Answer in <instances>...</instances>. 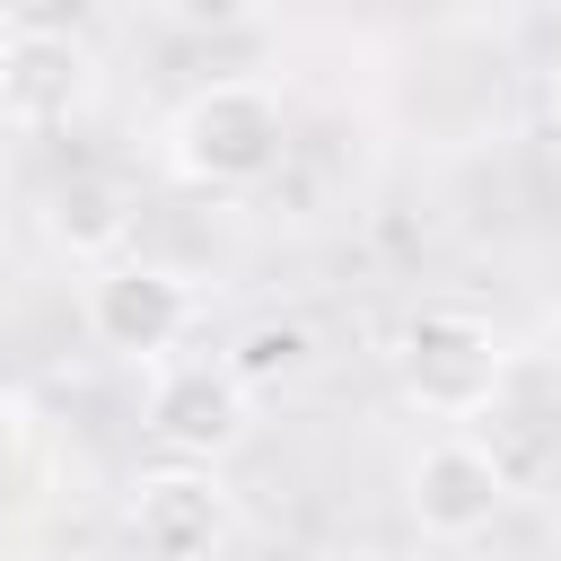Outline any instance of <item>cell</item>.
Returning a JSON list of instances; mask_svg holds the SVG:
<instances>
[{"mask_svg":"<svg viewBox=\"0 0 561 561\" xmlns=\"http://www.w3.org/2000/svg\"><path fill=\"white\" fill-rule=\"evenodd\" d=\"M289 158V114L254 79H210L167 114V175L193 193H254Z\"/></svg>","mask_w":561,"mask_h":561,"instance_id":"cell-1","label":"cell"},{"mask_svg":"<svg viewBox=\"0 0 561 561\" xmlns=\"http://www.w3.org/2000/svg\"><path fill=\"white\" fill-rule=\"evenodd\" d=\"M394 386H403V403L412 412H430V421H473V412H491L500 403V386H508V342H500V324L482 316V307H465V298H421L403 324H394Z\"/></svg>","mask_w":561,"mask_h":561,"instance_id":"cell-2","label":"cell"},{"mask_svg":"<svg viewBox=\"0 0 561 561\" xmlns=\"http://www.w3.org/2000/svg\"><path fill=\"white\" fill-rule=\"evenodd\" d=\"M79 316H88L96 351H114V359H131V368H158V359H175V342L193 333V289H184L167 263L114 254V263L88 272Z\"/></svg>","mask_w":561,"mask_h":561,"instance_id":"cell-3","label":"cell"},{"mask_svg":"<svg viewBox=\"0 0 561 561\" xmlns=\"http://www.w3.org/2000/svg\"><path fill=\"white\" fill-rule=\"evenodd\" d=\"M123 526H131L140 561H210V552L237 535V500H228L219 465L167 456V465H149V473L131 482Z\"/></svg>","mask_w":561,"mask_h":561,"instance_id":"cell-4","label":"cell"},{"mask_svg":"<svg viewBox=\"0 0 561 561\" xmlns=\"http://www.w3.org/2000/svg\"><path fill=\"white\" fill-rule=\"evenodd\" d=\"M403 508H412V526L430 543H482L491 517L508 508V465L482 438H465V430L456 438H430L412 456V473H403Z\"/></svg>","mask_w":561,"mask_h":561,"instance_id":"cell-5","label":"cell"},{"mask_svg":"<svg viewBox=\"0 0 561 561\" xmlns=\"http://www.w3.org/2000/svg\"><path fill=\"white\" fill-rule=\"evenodd\" d=\"M96 96V53L70 26H0V123L61 131Z\"/></svg>","mask_w":561,"mask_h":561,"instance_id":"cell-6","label":"cell"},{"mask_svg":"<svg viewBox=\"0 0 561 561\" xmlns=\"http://www.w3.org/2000/svg\"><path fill=\"white\" fill-rule=\"evenodd\" d=\"M140 421H149V438L167 456L219 465V456L245 447V386L228 377V359H158Z\"/></svg>","mask_w":561,"mask_h":561,"instance_id":"cell-7","label":"cell"},{"mask_svg":"<svg viewBox=\"0 0 561 561\" xmlns=\"http://www.w3.org/2000/svg\"><path fill=\"white\" fill-rule=\"evenodd\" d=\"M131 184L123 175H105V167H70V175H53L44 184V237L70 254V263H114L123 245H131Z\"/></svg>","mask_w":561,"mask_h":561,"instance_id":"cell-8","label":"cell"},{"mask_svg":"<svg viewBox=\"0 0 561 561\" xmlns=\"http://www.w3.org/2000/svg\"><path fill=\"white\" fill-rule=\"evenodd\" d=\"M219 359H228V377L245 394H280V386H298L316 368V333L298 316H254V324H237V342Z\"/></svg>","mask_w":561,"mask_h":561,"instance_id":"cell-9","label":"cell"},{"mask_svg":"<svg viewBox=\"0 0 561 561\" xmlns=\"http://www.w3.org/2000/svg\"><path fill=\"white\" fill-rule=\"evenodd\" d=\"M254 9H263V0H158V18L184 26V35H237Z\"/></svg>","mask_w":561,"mask_h":561,"instance_id":"cell-10","label":"cell"},{"mask_svg":"<svg viewBox=\"0 0 561 561\" xmlns=\"http://www.w3.org/2000/svg\"><path fill=\"white\" fill-rule=\"evenodd\" d=\"M18 438H26V412H18V394L0 386V473H9V456H18Z\"/></svg>","mask_w":561,"mask_h":561,"instance_id":"cell-11","label":"cell"},{"mask_svg":"<svg viewBox=\"0 0 561 561\" xmlns=\"http://www.w3.org/2000/svg\"><path fill=\"white\" fill-rule=\"evenodd\" d=\"M456 561H508V552H473V543H465V552H456Z\"/></svg>","mask_w":561,"mask_h":561,"instance_id":"cell-12","label":"cell"},{"mask_svg":"<svg viewBox=\"0 0 561 561\" xmlns=\"http://www.w3.org/2000/svg\"><path fill=\"white\" fill-rule=\"evenodd\" d=\"M552 158H561V96H552Z\"/></svg>","mask_w":561,"mask_h":561,"instance_id":"cell-13","label":"cell"},{"mask_svg":"<svg viewBox=\"0 0 561 561\" xmlns=\"http://www.w3.org/2000/svg\"><path fill=\"white\" fill-rule=\"evenodd\" d=\"M79 561H123V552H79Z\"/></svg>","mask_w":561,"mask_h":561,"instance_id":"cell-14","label":"cell"},{"mask_svg":"<svg viewBox=\"0 0 561 561\" xmlns=\"http://www.w3.org/2000/svg\"><path fill=\"white\" fill-rule=\"evenodd\" d=\"M351 561H386V552H351Z\"/></svg>","mask_w":561,"mask_h":561,"instance_id":"cell-15","label":"cell"}]
</instances>
